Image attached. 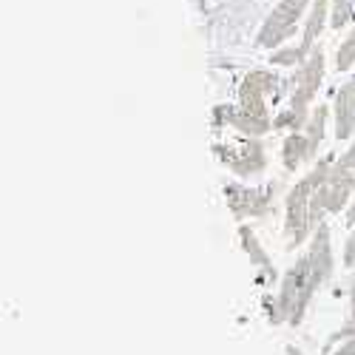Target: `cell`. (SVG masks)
I'll return each mask as SVG.
<instances>
[{
    "label": "cell",
    "instance_id": "obj_1",
    "mask_svg": "<svg viewBox=\"0 0 355 355\" xmlns=\"http://www.w3.org/2000/svg\"><path fill=\"white\" fill-rule=\"evenodd\" d=\"M336 270V253H333V236L327 225H318L307 253H302L290 264V270L279 282L276 293V310L268 318L270 324H290L299 327L304 321L310 302L315 299V293L327 284V279Z\"/></svg>",
    "mask_w": 355,
    "mask_h": 355
},
{
    "label": "cell",
    "instance_id": "obj_2",
    "mask_svg": "<svg viewBox=\"0 0 355 355\" xmlns=\"http://www.w3.org/2000/svg\"><path fill=\"white\" fill-rule=\"evenodd\" d=\"M333 159L336 157L315 159V165L287 191V196H284V239H287V250L302 248L304 242L313 239L315 225L310 219V202H313L318 185L327 180V173L333 168Z\"/></svg>",
    "mask_w": 355,
    "mask_h": 355
},
{
    "label": "cell",
    "instance_id": "obj_3",
    "mask_svg": "<svg viewBox=\"0 0 355 355\" xmlns=\"http://www.w3.org/2000/svg\"><path fill=\"white\" fill-rule=\"evenodd\" d=\"M355 196V171L338 165V159H333V168L327 173V180H324L310 202V219L313 225L318 227L324 222V216H338L349 208V202Z\"/></svg>",
    "mask_w": 355,
    "mask_h": 355
},
{
    "label": "cell",
    "instance_id": "obj_4",
    "mask_svg": "<svg viewBox=\"0 0 355 355\" xmlns=\"http://www.w3.org/2000/svg\"><path fill=\"white\" fill-rule=\"evenodd\" d=\"M313 6V0H279V3L270 9V15L264 17L256 43L261 49H270L276 51L279 46H284L295 32H299V23L302 17H307Z\"/></svg>",
    "mask_w": 355,
    "mask_h": 355
},
{
    "label": "cell",
    "instance_id": "obj_5",
    "mask_svg": "<svg viewBox=\"0 0 355 355\" xmlns=\"http://www.w3.org/2000/svg\"><path fill=\"white\" fill-rule=\"evenodd\" d=\"M225 193V205L227 211L233 214V219H264L270 211H273V202H276V185H261V188H253V185H242V182H225L222 188Z\"/></svg>",
    "mask_w": 355,
    "mask_h": 355
},
{
    "label": "cell",
    "instance_id": "obj_6",
    "mask_svg": "<svg viewBox=\"0 0 355 355\" xmlns=\"http://www.w3.org/2000/svg\"><path fill=\"white\" fill-rule=\"evenodd\" d=\"M324 71H327V63H324V49L315 46L307 60L293 74V88H290V103L287 105L299 108V111H313L310 105H313L318 88L324 83Z\"/></svg>",
    "mask_w": 355,
    "mask_h": 355
},
{
    "label": "cell",
    "instance_id": "obj_7",
    "mask_svg": "<svg viewBox=\"0 0 355 355\" xmlns=\"http://www.w3.org/2000/svg\"><path fill=\"white\" fill-rule=\"evenodd\" d=\"M216 159L236 176H256L268 171V151L259 139L242 145H216Z\"/></svg>",
    "mask_w": 355,
    "mask_h": 355
},
{
    "label": "cell",
    "instance_id": "obj_8",
    "mask_svg": "<svg viewBox=\"0 0 355 355\" xmlns=\"http://www.w3.org/2000/svg\"><path fill=\"white\" fill-rule=\"evenodd\" d=\"M276 88H279V77L273 71L256 69V71H250L242 80V85H239V103H236V105H242L248 114H256V116H270L268 100L276 94Z\"/></svg>",
    "mask_w": 355,
    "mask_h": 355
},
{
    "label": "cell",
    "instance_id": "obj_9",
    "mask_svg": "<svg viewBox=\"0 0 355 355\" xmlns=\"http://www.w3.org/2000/svg\"><path fill=\"white\" fill-rule=\"evenodd\" d=\"M214 120L216 123H227L230 128H236L239 134H245L248 139H259L264 134L273 131V120L270 116H256V114H248L242 105H219L214 111Z\"/></svg>",
    "mask_w": 355,
    "mask_h": 355
},
{
    "label": "cell",
    "instance_id": "obj_10",
    "mask_svg": "<svg viewBox=\"0 0 355 355\" xmlns=\"http://www.w3.org/2000/svg\"><path fill=\"white\" fill-rule=\"evenodd\" d=\"M239 242H242V250L248 253V261L253 264V276H256V282L261 284V287H270L276 279H279V273H276V268H273V259H270V253L261 248V242L256 239V233L242 222L239 225Z\"/></svg>",
    "mask_w": 355,
    "mask_h": 355
},
{
    "label": "cell",
    "instance_id": "obj_11",
    "mask_svg": "<svg viewBox=\"0 0 355 355\" xmlns=\"http://www.w3.org/2000/svg\"><path fill=\"white\" fill-rule=\"evenodd\" d=\"M333 120H336V139L338 142L355 137V74L333 97Z\"/></svg>",
    "mask_w": 355,
    "mask_h": 355
},
{
    "label": "cell",
    "instance_id": "obj_12",
    "mask_svg": "<svg viewBox=\"0 0 355 355\" xmlns=\"http://www.w3.org/2000/svg\"><path fill=\"white\" fill-rule=\"evenodd\" d=\"M315 159V151H313V145L310 139L304 137V131H290L282 142V165L284 171H299L302 165L313 162Z\"/></svg>",
    "mask_w": 355,
    "mask_h": 355
},
{
    "label": "cell",
    "instance_id": "obj_13",
    "mask_svg": "<svg viewBox=\"0 0 355 355\" xmlns=\"http://www.w3.org/2000/svg\"><path fill=\"white\" fill-rule=\"evenodd\" d=\"M327 23H330V0H313L307 20H304V28H302V40H299L304 54H310L318 46V37H321L324 28H327Z\"/></svg>",
    "mask_w": 355,
    "mask_h": 355
},
{
    "label": "cell",
    "instance_id": "obj_14",
    "mask_svg": "<svg viewBox=\"0 0 355 355\" xmlns=\"http://www.w3.org/2000/svg\"><path fill=\"white\" fill-rule=\"evenodd\" d=\"M330 111L333 108H327V105H315L313 111H310V120L304 123V137L310 139V145H313V151H315V157H318V148H321V142H324V134H327V120H330Z\"/></svg>",
    "mask_w": 355,
    "mask_h": 355
},
{
    "label": "cell",
    "instance_id": "obj_15",
    "mask_svg": "<svg viewBox=\"0 0 355 355\" xmlns=\"http://www.w3.org/2000/svg\"><path fill=\"white\" fill-rule=\"evenodd\" d=\"M307 120H310V111H299V108L284 105L273 116V131H302Z\"/></svg>",
    "mask_w": 355,
    "mask_h": 355
},
{
    "label": "cell",
    "instance_id": "obj_16",
    "mask_svg": "<svg viewBox=\"0 0 355 355\" xmlns=\"http://www.w3.org/2000/svg\"><path fill=\"white\" fill-rule=\"evenodd\" d=\"M310 54H304V49L295 43V46H279L273 54H270V66H284V69H299Z\"/></svg>",
    "mask_w": 355,
    "mask_h": 355
},
{
    "label": "cell",
    "instance_id": "obj_17",
    "mask_svg": "<svg viewBox=\"0 0 355 355\" xmlns=\"http://www.w3.org/2000/svg\"><path fill=\"white\" fill-rule=\"evenodd\" d=\"M349 23H355V0H330V26L338 32Z\"/></svg>",
    "mask_w": 355,
    "mask_h": 355
},
{
    "label": "cell",
    "instance_id": "obj_18",
    "mask_svg": "<svg viewBox=\"0 0 355 355\" xmlns=\"http://www.w3.org/2000/svg\"><path fill=\"white\" fill-rule=\"evenodd\" d=\"M352 66H355V23L336 49V71H349Z\"/></svg>",
    "mask_w": 355,
    "mask_h": 355
},
{
    "label": "cell",
    "instance_id": "obj_19",
    "mask_svg": "<svg viewBox=\"0 0 355 355\" xmlns=\"http://www.w3.org/2000/svg\"><path fill=\"white\" fill-rule=\"evenodd\" d=\"M341 264H344V268H349V270H355V227L349 230V236H347V242H344Z\"/></svg>",
    "mask_w": 355,
    "mask_h": 355
},
{
    "label": "cell",
    "instance_id": "obj_20",
    "mask_svg": "<svg viewBox=\"0 0 355 355\" xmlns=\"http://www.w3.org/2000/svg\"><path fill=\"white\" fill-rule=\"evenodd\" d=\"M336 159H338V165H344V168L355 171V137L349 139V148H347V151H341Z\"/></svg>",
    "mask_w": 355,
    "mask_h": 355
},
{
    "label": "cell",
    "instance_id": "obj_21",
    "mask_svg": "<svg viewBox=\"0 0 355 355\" xmlns=\"http://www.w3.org/2000/svg\"><path fill=\"white\" fill-rule=\"evenodd\" d=\"M284 352H287V355H304L299 347H293V344H287V347H284Z\"/></svg>",
    "mask_w": 355,
    "mask_h": 355
}]
</instances>
